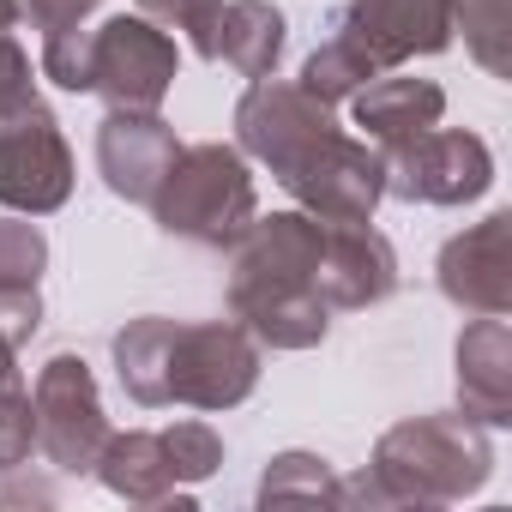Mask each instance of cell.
<instances>
[{"instance_id":"cell-6","label":"cell","mask_w":512,"mask_h":512,"mask_svg":"<svg viewBox=\"0 0 512 512\" xmlns=\"http://www.w3.org/2000/svg\"><path fill=\"white\" fill-rule=\"evenodd\" d=\"M332 133H338L332 103L308 97L302 85H284L278 73L253 79L241 91V103H235V139H241V151L260 157L278 181H290Z\"/></svg>"},{"instance_id":"cell-15","label":"cell","mask_w":512,"mask_h":512,"mask_svg":"<svg viewBox=\"0 0 512 512\" xmlns=\"http://www.w3.org/2000/svg\"><path fill=\"white\" fill-rule=\"evenodd\" d=\"M350 103H356L362 139L380 145V151H392V145H404V139L440 127V115H446V91H440L434 79H404L398 67L380 73V79H368Z\"/></svg>"},{"instance_id":"cell-13","label":"cell","mask_w":512,"mask_h":512,"mask_svg":"<svg viewBox=\"0 0 512 512\" xmlns=\"http://www.w3.org/2000/svg\"><path fill=\"white\" fill-rule=\"evenodd\" d=\"M320 302L338 308H374L398 290V253L380 229L368 223H326L320 241V272H314Z\"/></svg>"},{"instance_id":"cell-8","label":"cell","mask_w":512,"mask_h":512,"mask_svg":"<svg viewBox=\"0 0 512 512\" xmlns=\"http://www.w3.org/2000/svg\"><path fill=\"white\" fill-rule=\"evenodd\" d=\"M181 49L145 13H115L91 31V91L109 109H157L175 85Z\"/></svg>"},{"instance_id":"cell-25","label":"cell","mask_w":512,"mask_h":512,"mask_svg":"<svg viewBox=\"0 0 512 512\" xmlns=\"http://www.w3.org/2000/svg\"><path fill=\"white\" fill-rule=\"evenodd\" d=\"M163 446H169V464H175L181 482H205V476L223 464V440H217V428H205V422H175V428H163Z\"/></svg>"},{"instance_id":"cell-16","label":"cell","mask_w":512,"mask_h":512,"mask_svg":"<svg viewBox=\"0 0 512 512\" xmlns=\"http://www.w3.org/2000/svg\"><path fill=\"white\" fill-rule=\"evenodd\" d=\"M97 476L109 482V494H121V500H133V506H163V500L193 506V500L181 494L175 464H169L163 428H157V434H151V428L109 434V446H103V458H97Z\"/></svg>"},{"instance_id":"cell-17","label":"cell","mask_w":512,"mask_h":512,"mask_svg":"<svg viewBox=\"0 0 512 512\" xmlns=\"http://www.w3.org/2000/svg\"><path fill=\"white\" fill-rule=\"evenodd\" d=\"M290 43V25L272 0H223V19H217V61H229L241 79H266L278 73Z\"/></svg>"},{"instance_id":"cell-3","label":"cell","mask_w":512,"mask_h":512,"mask_svg":"<svg viewBox=\"0 0 512 512\" xmlns=\"http://www.w3.org/2000/svg\"><path fill=\"white\" fill-rule=\"evenodd\" d=\"M151 217L163 235L199 241V247H229L253 217H260V193L235 145H181L169 175L151 193Z\"/></svg>"},{"instance_id":"cell-1","label":"cell","mask_w":512,"mask_h":512,"mask_svg":"<svg viewBox=\"0 0 512 512\" xmlns=\"http://www.w3.org/2000/svg\"><path fill=\"white\" fill-rule=\"evenodd\" d=\"M326 223L308 211L253 217L229 241V314L272 350H314L332 332V308L314 290Z\"/></svg>"},{"instance_id":"cell-27","label":"cell","mask_w":512,"mask_h":512,"mask_svg":"<svg viewBox=\"0 0 512 512\" xmlns=\"http://www.w3.org/2000/svg\"><path fill=\"white\" fill-rule=\"evenodd\" d=\"M37 97V79H31V55L19 49L13 31H0V115H13Z\"/></svg>"},{"instance_id":"cell-2","label":"cell","mask_w":512,"mask_h":512,"mask_svg":"<svg viewBox=\"0 0 512 512\" xmlns=\"http://www.w3.org/2000/svg\"><path fill=\"white\" fill-rule=\"evenodd\" d=\"M494 476V440L476 416H410L380 434L374 464L344 482L362 506H452Z\"/></svg>"},{"instance_id":"cell-21","label":"cell","mask_w":512,"mask_h":512,"mask_svg":"<svg viewBox=\"0 0 512 512\" xmlns=\"http://www.w3.org/2000/svg\"><path fill=\"white\" fill-rule=\"evenodd\" d=\"M139 13L163 31H181L193 43L199 61H217V19H223V0H139Z\"/></svg>"},{"instance_id":"cell-26","label":"cell","mask_w":512,"mask_h":512,"mask_svg":"<svg viewBox=\"0 0 512 512\" xmlns=\"http://www.w3.org/2000/svg\"><path fill=\"white\" fill-rule=\"evenodd\" d=\"M43 326V296L37 284H19V290H0V338H7L13 350H25Z\"/></svg>"},{"instance_id":"cell-12","label":"cell","mask_w":512,"mask_h":512,"mask_svg":"<svg viewBox=\"0 0 512 512\" xmlns=\"http://www.w3.org/2000/svg\"><path fill=\"white\" fill-rule=\"evenodd\" d=\"M181 139L157 109H109V121L97 127V169L103 187L127 205H151L157 181L169 175Z\"/></svg>"},{"instance_id":"cell-7","label":"cell","mask_w":512,"mask_h":512,"mask_svg":"<svg viewBox=\"0 0 512 512\" xmlns=\"http://www.w3.org/2000/svg\"><path fill=\"white\" fill-rule=\"evenodd\" d=\"M67 193H73V151L55 109L31 97L25 109L0 115V205L25 217H49L67 205Z\"/></svg>"},{"instance_id":"cell-10","label":"cell","mask_w":512,"mask_h":512,"mask_svg":"<svg viewBox=\"0 0 512 512\" xmlns=\"http://www.w3.org/2000/svg\"><path fill=\"white\" fill-rule=\"evenodd\" d=\"M290 199L320 223H368L386 199V151L368 139H350L344 127L284 181Z\"/></svg>"},{"instance_id":"cell-23","label":"cell","mask_w":512,"mask_h":512,"mask_svg":"<svg viewBox=\"0 0 512 512\" xmlns=\"http://www.w3.org/2000/svg\"><path fill=\"white\" fill-rule=\"evenodd\" d=\"M49 266V241L37 223H19V217H0V290H19V284H37Z\"/></svg>"},{"instance_id":"cell-4","label":"cell","mask_w":512,"mask_h":512,"mask_svg":"<svg viewBox=\"0 0 512 512\" xmlns=\"http://www.w3.org/2000/svg\"><path fill=\"white\" fill-rule=\"evenodd\" d=\"M260 386V338L241 320H175L163 356V404L235 410Z\"/></svg>"},{"instance_id":"cell-22","label":"cell","mask_w":512,"mask_h":512,"mask_svg":"<svg viewBox=\"0 0 512 512\" xmlns=\"http://www.w3.org/2000/svg\"><path fill=\"white\" fill-rule=\"evenodd\" d=\"M37 452V410L19 374L0 380V470H19Z\"/></svg>"},{"instance_id":"cell-5","label":"cell","mask_w":512,"mask_h":512,"mask_svg":"<svg viewBox=\"0 0 512 512\" xmlns=\"http://www.w3.org/2000/svg\"><path fill=\"white\" fill-rule=\"evenodd\" d=\"M37 410V452L67 476H97V458L109 446V416L97 398V374L85 356H49L31 392Z\"/></svg>"},{"instance_id":"cell-28","label":"cell","mask_w":512,"mask_h":512,"mask_svg":"<svg viewBox=\"0 0 512 512\" xmlns=\"http://www.w3.org/2000/svg\"><path fill=\"white\" fill-rule=\"evenodd\" d=\"M103 0H19V19H31L43 37L49 31H67V25H85Z\"/></svg>"},{"instance_id":"cell-14","label":"cell","mask_w":512,"mask_h":512,"mask_svg":"<svg viewBox=\"0 0 512 512\" xmlns=\"http://www.w3.org/2000/svg\"><path fill=\"white\" fill-rule=\"evenodd\" d=\"M458 398L482 428L512 422V326L506 314H476L458 338Z\"/></svg>"},{"instance_id":"cell-9","label":"cell","mask_w":512,"mask_h":512,"mask_svg":"<svg viewBox=\"0 0 512 512\" xmlns=\"http://www.w3.org/2000/svg\"><path fill=\"white\" fill-rule=\"evenodd\" d=\"M494 187V157L464 127H428L386 151V193L410 205H470Z\"/></svg>"},{"instance_id":"cell-11","label":"cell","mask_w":512,"mask_h":512,"mask_svg":"<svg viewBox=\"0 0 512 512\" xmlns=\"http://www.w3.org/2000/svg\"><path fill=\"white\" fill-rule=\"evenodd\" d=\"M440 296L464 314H512V211H488L440 247Z\"/></svg>"},{"instance_id":"cell-18","label":"cell","mask_w":512,"mask_h":512,"mask_svg":"<svg viewBox=\"0 0 512 512\" xmlns=\"http://www.w3.org/2000/svg\"><path fill=\"white\" fill-rule=\"evenodd\" d=\"M368 79H380V67L356 49V37H344V31L326 19V43L308 55V67H302V91L320 97V103H344V97H356Z\"/></svg>"},{"instance_id":"cell-19","label":"cell","mask_w":512,"mask_h":512,"mask_svg":"<svg viewBox=\"0 0 512 512\" xmlns=\"http://www.w3.org/2000/svg\"><path fill=\"white\" fill-rule=\"evenodd\" d=\"M344 482L314 452H278L260 476V506H338Z\"/></svg>"},{"instance_id":"cell-20","label":"cell","mask_w":512,"mask_h":512,"mask_svg":"<svg viewBox=\"0 0 512 512\" xmlns=\"http://www.w3.org/2000/svg\"><path fill=\"white\" fill-rule=\"evenodd\" d=\"M452 31H464V49L494 79L512 73V7L506 0H452Z\"/></svg>"},{"instance_id":"cell-24","label":"cell","mask_w":512,"mask_h":512,"mask_svg":"<svg viewBox=\"0 0 512 512\" xmlns=\"http://www.w3.org/2000/svg\"><path fill=\"white\" fill-rule=\"evenodd\" d=\"M43 79H55L61 91H91V31L85 25L43 37Z\"/></svg>"},{"instance_id":"cell-29","label":"cell","mask_w":512,"mask_h":512,"mask_svg":"<svg viewBox=\"0 0 512 512\" xmlns=\"http://www.w3.org/2000/svg\"><path fill=\"white\" fill-rule=\"evenodd\" d=\"M19 25V0H0V31H13Z\"/></svg>"}]
</instances>
